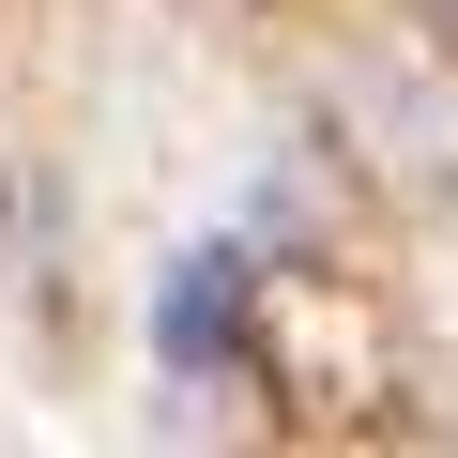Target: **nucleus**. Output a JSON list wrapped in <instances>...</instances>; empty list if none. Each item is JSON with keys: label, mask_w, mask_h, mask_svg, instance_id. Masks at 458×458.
Instances as JSON below:
<instances>
[{"label": "nucleus", "mask_w": 458, "mask_h": 458, "mask_svg": "<svg viewBox=\"0 0 458 458\" xmlns=\"http://www.w3.org/2000/svg\"><path fill=\"white\" fill-rule=\"evenodd\" d=\"M428 16H443V31H458V0H428Z\"/></svg>", "instance_id": "2"}, {"label": "nucleus", "mask_w": 458, "mask_h": 458, "mask_svg": "<svg viewBox=\"0 0 458 458\" xmlns=\"http://www.w3.org/2000/svg\"><path fill=\"white\" fill-rule=\"evenodd\" d=\"M153 352H168L183 382H214L229 352H245V276H229V260H183L168 306H153Z\"/></svg>", "instance_id": "1"}]
</instances>
